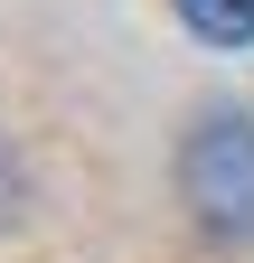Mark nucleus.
<instances>
[{"mask_svg":"<svg viewBox=\"0 0 254 263\" xmlns=\"http://www.w3.org/2000/svg\"><path fill=\"white\" fill-rule=\"evenodd\" d=\"M188 207L216 235H254V122L245 113H207L188 132Z\"/></svg>","mask_w":254,"mask_h":263,"instance_id":"nucleus-1","label":"nucleus"},{"mask_svg":"<svg viewBox=\"0 0 254 263\" xmlns=\"http://www.w3.org/2000/svg\"><path fill=\"white\" fill-rule=\"evenodd\" d=\"M198 47H254V0H170Z\"/></svg>","mask_w":254,"mask_h":263,"instance_id":"nucleus-2","label":"nucleus"}]
</instances>
